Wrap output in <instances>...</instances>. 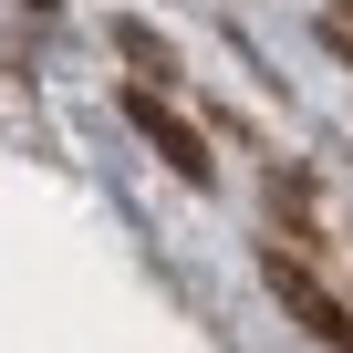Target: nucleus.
<instances>
[{
  "mask_svg": "<svg viewBox=\"0 0 353 353\" xmlns=\"http://www.w3.org/2000/svg\"><path fill=\"white\" fill-rule=\"evenodd\" d=\"M114 52H125V63H135L145 83H176V52H166V42L145 32V21H114Z\"/></svg>",
  "mask_w": 353,
  "mask_h": 353,
  "instance_id": "7ed1b4c3",
  "label": "nucleus"
},
{
  "mask_svg": "<svg viewBox=\"0 0 353 353\" xmlns=\"http://www.w3.org/2000/svg\"><path fill=\"white\" fill-rule=\"evenodd\" d=\"M260 281L281 291V312H291V322H301L312 343H332V353H353V312H343V301H332V291H322V281H312V270H301V260H291L281 239L260 250Z\"/></svg>",
  "mask_w": 353,
  "mask_h": 353,
  "instance_id": "f257e3e1",
  "label": "nucleus"
},
{
  "mask_svg": "<svg viewBox=\"0 0 353 353\" xmlns=\"http://www.w3.org/2000/svg\"><path fill=\"white\" fill-rule=\"evenodd\" d=\"M332 52H343V63H353V32H343V21H332Z\"/></svg>",
  "mask_w": 353,
  "mask_h": 353,
  "instance_id": "20e7f679",
  "label": "nucleus"
},
{
  "mask_svg": "<svg viewBox=\"0 0 353 353\" xmlns=\"http://www.w3.org/2000/svg\"><path fill=\"white\" fill-rule=\"evenodd\" d=\"M125 125H135V135H145V145L176 166V176H198V188H208V135H198L188 114H176L156 83H125Z\"/></svg>",
  "mask_w": 353,
  "mask_h": 353,
  "instance_id": "f03ea898",
  "label": "nucleus"
}]
</instances>
